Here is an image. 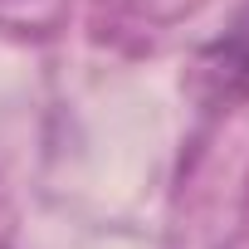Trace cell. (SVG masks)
Here are the masks:
<instances>
[{
	"mask_svg": "<svg viewBox=\"0 0 249 249\" xmlns=\"http://www.w3.org/2000/svg\"><path fill=\"white\" fill-rule=\"evenodd\" d=\"M196 78H200V93L210 103H239V98H249V20L234 25L225 39L205 44V54L196 64Z\"/></svg>",
	"mask_w": 249,
	"mask_h": 249,
	"instance_id": "obj_1",
	"label": "cell"
}]
</instances>
